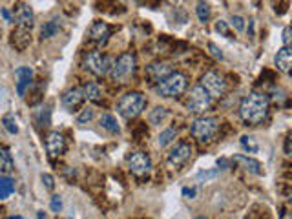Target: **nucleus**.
<instances>
[{"mask_svg": "<svg viewBox=\"0 0 292 219\" xmlns=\"http://www.w3.org/2000/svg\"><path fill=\"white\" fill-rule=\"evenodd\" d=\"M274 64L276 68L283 73H290V66H292V50L290 46H283L281 50H278L274 57Z\"/></svg>", "mask_w": 292, "mask_h": 219, "instance_id": "19", "label": "nucleus"}, {"mask_svg": "<svg viewBox=\"0 0 292 219\" xmlns=\"http://www.w3.org/2000/svg\"><path fill=\"white\" fill-rule=\"evenodd\" d=\"M192 152H194V150H192V144H190V143H186V141H181V143H177L170 150V154H168V159H166L168 168L181 170L184 164L190 161Z\"/></svg>", "mask_w": 292, "mask_h": 219, "instance_id": "8", "label": "nucleus"}, {"mask_svg": "<svg viewBox=\"0 0 292 219\" xmlns=\"http://www.w3.org/2000/svg\"><path fill=\"white\" fill-rule=\"evenodd\" d=\"M58 33V24L55 20L51 22H46V24L40 28V38L42 40H46V38H51Z\"/></svg>", "mask_w": 292, "mask_h": 219, "instance_id": "25", "label": "nucleus"}, {"mask_svg": "<svg viewBox=\"0 0 292 219\" xmlns=\"http://www.w3.org/2000/svg\"><path fill=\"white\" fill-rule=\"evenodd\" d=\"M35 119H37L38 126H50V110L48 108L38 110L37 115H35Z\"/></svg>", "mask_w": 292, "mask_h": 219, "instance_id": "30", "label": "nucleus"}, {"mask_svg": "<svg viewBox=\"0 0 292 219\" xmlns=\"http://www.w3.org/2000/svg\"><path fill=\"white\" fill-rule=\"evenodd\" d=\"M232 163L238 164L239 168L246 170V172L254 173V176H263V173H265V170H263V164L259 163V161L252 159V157H248V156H243V154H239V156H234Z\"/></svg>", "mask_w": 292, "mask_h": 219, "instance_id": "16", "label": "nucleus"}, {"mask_svg": "<svg viewBox=\"0 0 292 219\" xmlns=\"http://www.w3.org/2000/svg\"><path fill=\"white\" fill-rule=\"evenodd\" d=\"M290 28H288V26H287V28H285V30H283V44H285V46H290Z\"/></svg>", "mask_w": 292, "mask_h": 219, "instance_id": "38", "label": "nucleus"}, {"mask_svg": "<svg viewBox=\"0 0 292 219\" xmlns=\"http://www.w3.org/2000/svg\"><path fill=\"white\" fill-rule=\"evenodd\" d=\"M219 172H221V170L219 168H214V170H203V172H199L197 173V179H199V181H210V179H216L217 176H219Z\"/></svg>", "mask_w": 292, "mask_h": 219, "instance_id": "31", "label": "nucleus"}, {"mask_svg": "<svg viewBox=\"0 0 292 219\" xmlns=\"http://www.w3.org/2000/svg\"><path fill=\"white\" fill-rule=\"evenodd\" d=\"M9 42H11V46L17 51L28 50L29 44H31V30H28V28H24V26H17V28L11 31Z\"/></svg>", "mask_w": 292, "mask_h": 219, "instance_id": "13", "label": "nucleus"}, {"mask_svg": "<svg viewBox=\"0 0 292 219\" xmlns=\"http://www.w3.org/2000/svg\"><path fill=\"white\" fill-rule=\"evenodd\" d=\"M84 102V93L82 88H71L62 95V106L68 112H75L82 106Z\"/></svg>", "mask_w": 292, "mask_h": 219, "instance_id": "17", "label": "nucleus"}, {"mask_svg": "<svg viewBox=\"0 0 292 219\" xmlns=\"http://www.w3.org/2000/svg\"><path fill=\"white\" fill-rule=\"evenodd\" d=\"M46 150L51 157H58L66 152V139L60 132H50L46 135Z\"/></svg>", "mask_w": 292, "mask_h": 219, "instance_id": "12", "label": "nucleus"}, {"mask_svg": "<svg viewBox=\"0 0 292 219\" xmlns=\"http://www.w3.org/2000/svg\"><path fill=\"white\" fill-rule=\"evenodd\" d=\"M290 135H287V139H285V156H290Z\"/></svg>", "mask_w": 292, "mask_h": 219, "instance_id": "40", "label": "nucleus"}, {"mask_svg": "<svg viewBox=\"0 0 292 219\" xmlns=\"http://www.w3.org/2000/svg\"><path fill=\"white\" fill-rule=\"evenodd\" d=\"M82 93H84V99H88V101H92V102H100V101H102L100 88L95 84V82H88V84H84Z\"/></svg>", "mask_w": 292, "mask_h": 219, "instance_id": "21", "label": "nucleus"}, {"mask_svg": "<svg viewBox=\"0 0 292 219\" xmlns=\"http://www.w3.org/2000/svg\"><path fill=\"white\" fill-rule=\"evenodd\" d=\"M144 108H146V97L141 92L126 93V95H122V97L119 99V102H117V110H119V114H121L126 121L137 119Z\"/></svg>", "mask_w": 292, "mask_h": 219, "instance_id": "4", "label": "nucleus"}, {"mask_svg": "<svg viewBox=\"0 0 292 219\" xmlns=\"http://www.w3.org/2000/svg\"><path fill=\"white\" fill-rule=\"evenodd\" d=\"M126 163H128L130 172L139 179H142L152 172V159L146 152H132L126 157Z\"/></svg>", "mask_w": 292, "mask_h": 219, "instance_id": "10", "label": "nucleus"}, {"mask_svg": "<svg viewBox=\"0 0 292 219\" xmlns=\"http://www.w3.org/2000/svg\"><path fill=\"white\" fill-rule=\"evenodd\" d=\"M37 217L38 219H48L46 215H44V212H37Z\"/></svg>", "mask_w": 292, "mask_h": 219, "instance_id": "44", "label": "nucleus"}, {"mask_svg": "<svg viewBox=\"0 0 292 219\" xmlns=\"http://www.w3.org/2000/svg\"><path fill=\"white\" fill-rule=\"evenodd\" d=\"M168 115V110L163 108V106H157V108H154L150 112V124H161V122L164 121V117Z\"/></svg>", "mask_w": 292, "mask_h": 219, "instance_id": "26", "label": "nucleus"}, {"mask_svg": "<svg viewBox=\"0 0 292 219\" xmlns=\"http://www.w3.org/2000/svg\"><path fill=\"white\" fill-rule=\"evenodd\" d=\"M0 13H2V17H4V18H6V20H8V22H11V20H13L11 13H9L8 9H6V8H2V9H0Z\"/></svg>", "mask_w": 292, "mask_h": 219, "instance_id": "41", "label": "nucleus"}, {"mask_svg": "<svg viewBox=\"0 0 292 219\" xmlns=\"http://www.w3.org/2000/svg\"><path fill=\"white\" fill-rule=\"evenodd\" d=\"M208 50H210V53L216 57V59H219V60H223L225 59V55H223V51H221V48H217L214 42H208Z\"/></svg>", "mask_w": 292, "mask_h": 219, "instance_id": "35", "label": "nucleus"}, {"mask_svg": "<svg viewBox=\"0 0 292 219\" xmlns=\"http://www.w3.org/2000/svg\"><path fill=\"white\" fill-rule=\"evenodd\" d=\"M196 219H204V217H196Z\"/></svg>", "mask_w": 292, "mask_h": 219, "instance_id": "46", "label": "nucleus"}, {"mask_svg": "<svg viewBox=\"0 0 292 219\" xmlns=\"http://www.w3.org/2000/svg\"><path fill=\"white\" fill-rule=\"evenodd\" d=\"M137 2H141V0H137Z\"/></svg>", "mask_w": 292, "mask_h": 219, "instance_id": "47", "label": "nucleus"}, {"mask_svg": "<svg viewBox=\"0 0 292 219\" xmlns=\"http://www.w3.org/2000/svg\"><path fill=\"white\" fill-rule=\"evenodd\" d=\"M2 124H4V128L9 132V134H18V126H17V119H15V115L11 114V112H8V114L2 117Z\"/></svg>", "mask_w": 292, "mask_h": 219, "instance_id": "27", "label": "nucleus"}, {"mask_svg": "<svg viewBox=\"0 0 292 219\" xmlns=\"http://www.w3.org/2000/svg\"><path fill=\"white\" fill-rule=\"evenodd\" d=\"M216 31H217L219 35H223V37L232 38V31H230V28H228V22L217 20V22H216Z\"/></svg>", "mask_w": 292, "mask_h": 219, "instance_id": "32", "label": "nucleus"}, {"mask_svg": "<svg viewBox=\"0 0 292 219\" xmlns=\"http://www.w3.org/2000/svg\"><path fill=\"white\" fill-rule=\"evenodd\" d=\"M199 86L204 90V92L208 93L212 99L223 97L225 92H226V80L223 79L221 73L214 72V70H210V72H206L203 77H201Z\"/></svg>", "mask_w": 292, "mask_h": 219, "instance_id": "7", "label": "nucleus"}, {"mask_svg": "<svg viewBox=\"0 0 292 219\" xmlns=\"http://www.w3.org/2000/svg\"><path fill=\"white\" fill-rule=\"evenodd\" d=\"M170 72H172V70H170V66H168V64L152 62V64H148V66H146L144 77L150 80V82H159V80H163Z\"/></svg>", "mask_w": 292, "mask_h": 219, "instance_id": "18", "label": "nucleus"}, {"mask_svg": "<svg viewBox=\"0 0 292 219\" xmlns=\"http://www.w3.org/2000/svg\"><path fill=\"white\" fill-rule=\"evenodd\" d=\"M93 117H95V110H93V108H84L82 114L77 117V122H79V124H86V122H90Z\"/></svg>", "mask_w": 292, "mask_h": 219, "instance_id": "33", "label": "nucleus"}, {"mask_svg": "<svg viewBox=\"0 0 292 219\" xmlns=\"http://www.w3.org/2000/svg\"><path fill=\"white\" fill-rule=\"evenodd\" d=\"M15 164H13V157L11 152H9L8 146H0V173L2 176H8V173L13 172Z\"/></svg>", "mask_w": 292, "mask_h": 219, "instance_id": "20", "label": "nucleus"}, {"mask_svg": "<svg viewBox=\"0 0 292 219\" xmlns=\"http://www.w3.org/2000/svg\"><path fill=\"white\" fill-rule=\"evenodd\" d=\"M175 135H177V128H168V130H164L163 134L159 135V139H157L159 146L161 148L166 146L168 143H172V141L175 139Z\"/></svg>", "mask_w": 292, "mask_h": 219, "instance_id": "28", "label": "nucleus"}, {"mask_svg": "<svg viewBox=\"0 0 292 219\" xmlns=\"http://www.w3.org/2000/svg\"><path fill=\"white\" fill-rule=\"evenodd\" d=\"M135 70H137V59H135V55L130 53V51H124V53L119 55L115 62L112 64L108 75L113 82L122 84V82H128V80L135 75Z\"/></svg>", "mask_w": 292, "mask_h": 219, "instance_id": "2", "label": "nucleus"}, {"mask_svg": "<svg viewBox=\"0 0 292 219\" xmlns=\"http://www.w3.org/2000/svg\"><path fill=\"white\" fill-rule=\"evenodd\" d=\"M212 106V97H210L208 93L204 92L199 84L194 86L188 93V99H186V108L194 114H203L206 110Z\"/></svg>", "mask_w": 292, "mask_h": 219, "instance_id": "9", "label": "nucleus"}, {"mask_svg": "<svg viewBox=\"0 0 292 219\" xmlns=\"http://www.w3.org/2000/svg\"><path fill=\"white\" fill-rule=\"evenodd\" d=\"M8 219H22L20 215H13V217H8Z\"/></svg>", "mask_w": 292, "mask_h": 219, "instance_id": "45", "label": "nucleus"}, {"mask_svg": "<svg viewBox=\"0 0 292 219\" xmlns=\"http://www.w3.org/2000/svg\"><path fill=\"white\" fill-rule=\"evenodd\" d=\"M100 126L105 128V130H108L110 134H119V130H121L119 124H117V119L110 114L100 115Z\"/></svg>", "mask_w": 292, "mask_h": 219, "instance_id": "23", "label": "nucleus"}, {"mask_svg": "<svg viewBox=\"0 0 292 219\" xmlns=\"http://www.w3.org/2000/svg\"><path fill=\"white\" fill-rule=\"evenodd\" d=\"M241 146L245 148L248 154H256L259 150L258 143H256V139L252 137V135H243V137H241Z\"/></svg>", "mask_w": 292, "mask_h": 219, "instance_id": "29", "label": "nucleus"}, {"mask_svg": "<svg viewBox=\"0 0 292 219\" xmlns=\"http://www.w3.org/2000/svg\"><path fill=\"white\" fill-rule=\"evenodd\" d=\"M230 24H232V28H236L238 31H243V30H245V18L239 17V15H234L232 20H230Z\"/></svg>", "mask_w": 292, "mask_h": 219, "instance_id": "34", "label": "nucleus"}, {"mask_svg": "<svg viewBox=\"0 0 292 219\" xmlns=\"http://www.w3.org/2000/svg\"><path fill=\"white\" fill-rule=\"evenodd\" d=\"M15 192V183L9 177L0 173V199H8Z\"/></svg>", "mask_w": 292, "mask_h": 219, "instance_id": "22", "label": "nucleus"}, {"mask_svg": "<svg viewBox=\"0 0 292 219\" xmlns=\"http://www.w3.org/2000/svg\"><path fill=\"white\" fill-rule=\"evenodd\" d=\"M270 112V99L267 93L252 92L241 99L239 104V117L248 126H258L268 117Z\"/></svg>", "mask_w": 292, "mask_h": 219, "instance_id": "1", "label": "nucleus"}, {"mask_svg": "<svg viewBox=\"0 0 292 219\" xmlns=\"http://www.w3.org/2000/svg\"><path fill=\"white\" fill-rule=\"evenodd\" d=\"M217 166H219V170L228 168V161H226V159H219V161H217Z\"/></svg>", "mask_w": 292, "mask_h": 219, "instance_id": "42", "label": "nucleus"}, {"mask_svg": "<svg viewBox=\"0 0 292 219\" xmlns=\"http://www.w3.org/2000/svg\"><path fill=\"white\" fill-rule=\"evenodd\" d=\"M13 18L17 20V26H24L28 30L33 28V20H35L33 9L29 8L26 2H17L15 4V8H13Z\"/></svg>", "mask_w": 292, "mask_h": 219, "instance_id": "11", "label": "nucleus"}, {"mask_svg": "<svg viewBox=\"0 0 292 219\" xmlns=\"http://www.w3.org/2000/svg\"><path fill=\"white\" fill-rule=\"evenodd\" d=\"M183 195L194 199V198H196V188H183Z\"/></svg>", "mask_w": 292, "mask_h": 219, "instance_id": "39", "label": "nucleus"}, {"mask_svg": "<svg viewBox=\"0 0 292 219\" xmlns=\"http://www.w3.org/2000/svg\"><path fill=\"white\" fill-rule=\"evenodd\" d=\"M110 35H112V28L102 20H95L88 31V38L95 44H105L110 38Z\"/></svg>", "mask_w": 292, "mask_h": 219, "instance_id": "14", "label": "nucleus"}, {"mask_svg": "<svg viewBox=\"0 0 292 219\" xmlns=\"http://www.w3.org/2000/svg\"><path fill=\"white\" fill-rule=\"evenodd\" d=\"M188 86L186 75L181 72H170L163 80H159L155 86V92L161 97H179L183 95Z\"/></svg>", "mask_w": 292, "mask_h": 219, "instance_id": "3", "label": "nucleus"}, {"mask_svg": "<svg viewBox=\"0 0 292 219\" xmlns=\"http://www.w3.org/2000/svg\"><path fill=\"white\" fill-rule=\"evenodd\" d=\"M60 208H62V201H60V198H58V195H53V198H51V210L58 212Z\"/></svg>", "mask_w": 292, "mask_h": 219, "instance_id": "37", "label": "nucleus"}, {"mask_svg": "<svg viewBox=\"0 0 292 219\" xmlns=\"http://www.w3.org/2000/svg\"><path fill=\"white\" fill-rule=\"evenodd\" d=\"M42 183L46 185L48 190H53L55 188V181H53V177H51L50 173H42Z\"/></svg>", "mask_w": 292, "mask_h": 219, "instance_id": "36", "label": "nucleus"}, {"mask_svg": "<svg viewBox=\"0 0 292 219\" xmlns=\"http://www.w3.org/2000/svg\"><path fill=\"white\" fill-rule=\"evenodd\" d=\"M82 66L84 70H88V72L93 73L95 77H105L108 75L110 68H112V60H110V57L100 53L99 50H92L84 53Z\"/></svg>", "mask_w": 292, "mask_h": 219, "instance_id": "6", "label": "nucleus"}, {"mask_svg": "<svg viewBox=\"0 0 292 219\" xmlns=\"http://www.w3.org/2000/svg\"><path fill=\"white\" fill-rule=\"evenodd\" d=\"M221 128V122L217 117H199L192 122V126H190V134L192 137L197 141V143L204 144V143H210L217 135Z\"/></svg>", "mask_w": 292, "mask_h": 219, "instance_id": "5", "label": "nucleus"}, {"mask_svg": "<svg viewBox=\"0 0 292 219\" xmlns=\"http://www.w3.org/2000/svg\"><path fill=\"white\" fill-rule=\"evenodd\" d=\"M15 77H17V93L24 97L28 88L33 84V70L28 66H20L15 70Z\"/></svg>", "mask_w": 292, "mask_h": 219, "instance_id": "15", "label": "nucleus"}, {"mask_svg": "<svg viewBox=\"0 0 292 219\" xmlns=\"http://www.w3.org/2000/svg\"><path fill=\"white\" fill-rule=\"evenodd\" d=\"M281 219H290V212H288L287 208H283V210H281Z\"/></svg>", "mask_w": 292, "mask_h": 219, "instance_id": "43", "label": "nucleus"}, {"mask_svg": "<svg viewBox=\"0 0 292 219\" xmlns=\"http://www.w3.org/2000/svg\"><path fill=\"white\" fill-rule=\"evenodd\" d=\"M196 15L197 18H199V22H203V24H206V22L210 20V15H212V11H210V6L204 2V0H199L196 6Z\"/></svg>", "mask_w": 292, "mask_h": 219, "instance_id": "24", "label": "nucleus"}]
</instances>
